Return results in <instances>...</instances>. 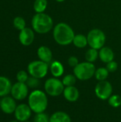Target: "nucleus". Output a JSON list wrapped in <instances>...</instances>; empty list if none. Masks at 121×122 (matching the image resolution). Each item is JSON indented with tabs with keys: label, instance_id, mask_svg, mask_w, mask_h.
I'll return each instance as SVG.
<instances>
[{
	"label": "nucleus",
	"instance_id": "obj_1",
	"mask_svg": "<svg viewBox=\"0 0 121 122\" xmlns=\"http://www.w3.org/2000/svg\"><path fill=\"white\" fill-rule=\"evenodd\" d=\"M53 36L58 44L61 46H67L73 43L75 33L68 24L60 22L53 28Z\"/></svg>",
	"mask_w": 121,
	"mask_h": 122
},
{
	"label": "nucleus",
	"instance_id": "obj_2",
	"mask_svg": "<svg viewBox=\"0 0 121 122\" xmlns=\"http://www.w3.org/2000/svg\"><path fill=\"white\" fill-rule=\"evenodd\" d=\"M28 104L35 114L44 112L48 107L47 94L40 89H34L29 94Z\"/></svg>",
	"mask_w": 121,
	"mask_h": 122
},
{
	"label": "nucleus",
	"instance_id": "obj_3",
	"mask_svg": "<svg viewBox=\"0 0 121 122\" xmlns=\"http://www.w3.org/2000/svg\"><path fill=\"white\" fill-rule=\"evenodd\" d=\"M31 26L34 31L44 34L49 32L53 29V21L48 14L44 12L36 13L32 18Z\"/></svg>",
	"mask_w": 121,
	"mask_h": 122
},
{
	"label": "nucleus",
	"instance_id": "obj_4",
	"mask_svg": "<svg viewBox=\"0 0 121 122\" xmlns=\"http://www.w3.org/2000/svg\"><path fill=\"white\" fill-rule=\"evenodd\" d=\"M96 70V66L93 63L84 61L79 63L73 68V74L78 80L87 81L94 76Z\"/></svg>",
	"mask_w": 121,
	"mask_h": 122
},
{
	"label": "nucleus",
	"instance_id": "obj_5",
	"mask_svg": "<svg viewBox=\"0 0 121 122\" xmlns=\"http://www.w3.org/2000/svg\"><path fill=\"white\" fill-rule=\"evenodd\" d=\"M48 64L44 62L41 60H36L30 62L27 66V71L31 76L43 79L44 78L48 71Z\"/></svg>",
	"mask_w": 121,
	"mask_h": 122
},
{
	"label": "nucleus",
	"instance_id": "obj_6",
	"mask_svg": "<svg viewBox=\"0 0 121 122\" xmlns=\"http://www.w3.org/2000/svg\"><path fill=\"white\" fill-rule=\"evenodd\" d=\"M88 44L91 48L97 50L104 46L106 36L105 33L100 29H93L87 34Z\"/></svg>",
	"mask_w": 121,
	"mask_h": 122
},
{
	"label": "nucleus",
	"instance_id": "obj_7",
	"mask_svg": "<svg viewBox=\"0 0 121 122\" xmlns=\"http://www.w3.org/2000/svg\"><path fill=\"white\" fill-rule=\"evenodd\" d=\"M64 89L65 86L62 81L56 77L49 78L44 83V91L46 94L53 97L61 95Z\"/></svg>",
	"mask_w": 121,
	"mask_h": 122
},
{
	"label": "nucleus",
	"instance_id": "obj_8",
	"mask_svg": "<svg viewBox=\"0 0 121 122\" xmlns=\"http://www.w3.org/2000/svg\"><path fill=\"white\" fill-rule=\"evenodd\" d=\"M96 96L101 100H108L113 94L112 84L107 80L98 81L95 86Z\"/></svg>",
	"mask_w": 121,
	"mask_h": 122
},
{
	"label": "nucleus",
	"instance_id": "obj_9",
	"mask_svg": "<svg viewBox=\"0 0 121 122\" xmlns=\"http://www.w3.org/2000/svg\"><path fill=\"white\" fill-rule=\"evenodd\" d=\"M10 94L16 101H22L29 97V87L26 83L17 81L12 84Z\"/></svg>",
	"mask_w": 121,
	"mask_h": 122
},
{
	"label": "nucleus",
	"instance_id": "obj_10",
	"mask_svg": "<svg viewBox=\"0 0 121 122\" xmlns=\"http://www.w3.org/2000/svg\"><path fill=\"white\" fill-rule=\"evenodd\" d=\"M32 112L29 104H20L17 105L14 114L16 120L19 122H24L29 121L31 117Z\"/></svg>",
	"mask_w": 121,
	"mask_h": 122
},
{
	"label": "nucleus",
	"instance_id": "obj_11",
	"mask_svg": "<svg viewBox=\"0 0 121 122\" xmlns=\"http://www.w3.org/2000/svg\"><path fill=\"white\" fill-rule=\"evenodd\" d=\"M17 107L16 100L11 96H6L1 97L0 109L1 112L6 114H14L15 109Z\"/></svg>",
	"mask_w": 121,
	"mask_h": 122
},
{
	"label": "nucleus",
	"instance_id": "obj_12",
	"mask_svg": "<svg viewBox=\"0 0 121 122\" xmlns=\"http://www.w3.org/2000/svg\"><path fill=\"white\" fill-rule=\"evenodd\" d=\"M35 38L34 30L31 28L26 27L24 29L20 31L19 35V39L21 44L24 46H29L31 45Z\"/></svg>",
	"mask_w": 121,
	"mask_h": 122
},
{
	"label": "nucleus",
	"instance_id": "obj_13",
	"mask_svg": "<svg viewBox=\"0 0 121 122\" xmlns=\"http://www.w3.org/2000/svg\"><path fill=\"white\" fill-rule=\"evenodd\" d=\"M63 94L66 100H67L69 102H76L80 96L79 91L75 86L65 87Z\"/></svg>",
	"mask_w": 121,
	"mask_h": 122
},
{
	"label": "nucleus",
	"instance_id": "obj_14",
	"mask_svg": "<svg viewBox=\"0 0 121 122\" xmlns=\"http://www.w3.org/2000/svg\"><path fill=\"white\" fill-rule=\"evenodd\" d=\"M37 56L39 60L49 64L52 61L53 54L51 50L46 46H41L37 50Z\"/></svg>",
	"mask_w": 121,
	"mask_h": 122
},
{
	"label": "nucleus",
	"instance_id": "obj_15",
	"mask_svg": "<svg viewBox=\"0 0 121 122\" xmlns=\"http://www.w3.org/2000/svg\"><path fill=\"white\" fill-rule=\"evenodd\" d=\"M99 50L100 51H98V57L100 58L101 61L107 64L110 61H113L115 54L111 48L108 46H103Z\"/></svg>",
	"mask_w": 121,
	"mask_h": 122
},
{
	"label": "nucleus",
	"instance_id": "obj_16",
	"mask_svg": "<svg viewBox=\"0 0 121 122\" xmlns=\"http://www.w3.org/2000/svg\"><path fill=\"white\" fill-rule=\"evenodd\" d=\"M12 84L9 79L0 76V97L8 96L11 93Z\"/></svg>",
	"mask_w": 121,
	"mask_h": 122
},
{
	"label": "nucleus",
	"instance_id": "obj_17",
	"mask_svg": "<svg viewBox=\"0 0 121 122\" xmlns=\"http://www.w3.org/2000/svg\"><path fill=\"white\" fill-rule=\"evenodd\" d=\"M50 71L53 77L58 78L61 76L64 73V67L63 64L58 61H53L49 66Z\"/></svg>",
	"mask_w": 121,
	"mask_h": 122
},
{
	"label": "nucleus",
	"instance_id": "obj_18",
	"mask_svg": "<svg viewBox=\"0 0 121 122\" xmlns=\"http://www.w3.org/2000/svg\"><path fill=\"white\" fill-rule=\"evenodd\" d=\"M50 122H71L70 116L61 111L56 112L50 117Z\"/></svg>",
	"mask_w": 121,
	"mask_h": 122
},
{
	"label": "nucleus",
	"instance_id": "obj_19",
	"mask_svg": "<svg viewBox=\"0 0 121 122\" xmlns=\"http://www.w3.org/2000/svg\"><path fill=\"white\" fill-rule=\"evenodd\" d=\"M73 44L78 49L85 48L87 45H88L87 36H85L84 34H76L73 40Z\"/></svg>",
	"mask_w": 121,
	"mask_h": 122
},
{
	"label": "nucleus",
	"instance_id": "obj_20",
	"mask_svg": "<svg viewBox=\"0 0 121 122\" xmlns=\"http://www.w3.org/2000/svg\"><path fill=\"white\" fill-rule=\"evenodd\" d=\"M109 71L106 69V67H100L97 69L95 71L94 76L96 80L98 81H105L108 79L109 76Z\"/></svg>",
	"mask_w": 121,
	"mask_h": 122
},
{
	"label": "nucleus",
	"instance_id": "obj_21",
	"mask_svg": "<svg viewBox=\"0 0 121 122\" xmlns=\"http://www.w3.org/2000/svg\"><path fill=\"white\" fill-rule=\"evenodd\" d=\"M98 57V50L96 49H93V48H90L89 49H88L85 54V59L86 61L91 62V63H93L94 61H96Z\"/></svg>",
	"mask_w": 121,
	"mask_h": 122
},
{
	"label": "nucleus",
	"instance_id": "obj_22",
	"mask_svg": "<svg viewBox=\"0 0 121 122\" xmlns=\"http://www.w3.org/2000/svg\"><path fill=\"white\" fill-rule=\"evenodd\" d=\"M48 5L47 0H35L34 3V9L36 13H44Z\"/></svg>",
	"mask_w": 121,
	"mask_h": 122
},
{
	"label": "nucleus",
	"instance_id": "obj_23",
	"mask_svg": "<svg viewBox=\"0 0 121 122\" xmlns=\"http://www.w3.org/2000/svg\"><path fill=\"white\" fill-rule=\"evenodd\" d=\"M76 80H77V78L76 77V76L74 74H67L63 76V78L61 81H62L64 86L66 87V86H75V84L76 83Z\"/></svg>",
	"mask_w": 121,
	"mask_h": 122
},
{
	"label": "nucleus",
	"instance_id": "obj_24",
	"mask_svg": "<svg viewBox=\"0 0 121 122\" xmlns=\"http://www.w3.org/2000/svg\"><path fill=\"white\" fill-rule=\"evenodd\" d=\"M108 101L110 106L113 108H118L121 106V97L118 94H112Z\"/></svg>",
	"mask_w": 121,
	"mask_h": 122
},
{
	"label": "nucleus",
	"instance_id": "obj_25",
	"mask_svg": "<svg viewBox=\"0 0 121 122\" xmlns=\"http://www.w3.org/2000/svg\"><path fill=\"white\" fill-rule=\"evenodd\" d=\"M13 24H14V26L19 31L26 28V21L21 16L15 17L13 21Z\"/></svg>",
	"mask_w": 121,
	"mask_h": 122
},
{
	"label": "nucleus",
	"instance_id": "obj_26",
	"mask_svg": "<svg viewBox=\"0 0 121 122\" xmlns=\"http://www.w3.org/2000/svg\"><path fill=\"white\" fill-rule=\"evenodd\" d=\"M26 84L29 88L36 89L40 85V81H39V79H37V78H35V77L30 76L29 77L28 80L26 81Z\"/></svg>",
	"mask_w": 121,
	"mask_h": 122
},
{
	"label": "nucleus",
	"instance_id": "obj_27",
	"mask_svg": "<svg viewBox=\"0 0 121 122\" xmlns=\"http://www.w3.org/2000/svg\"><path fill=\"white\" fill-rule=\"evenodd\" d=\"M34 122H50V117H48L44 112L36 114Z\"/></svg>",
	"mask_w": 121,
	"mask_h": 122
},
{
	"label": "nucleus",
	"instance_id": "obj_28",
	"mask_svg": "<svg viewBox=\"0 0 121 122\" xmlns=\"http://www.w3.org/2000/svg\"><path fill=\"white\" fill-rule=\"evenodd\" d=\"M29 73L26 72L24 70H21L19 71L17 74H16V80L19 82H22V83H26V81L29 79Z\"/></svg>",
	"mask_w": 121,
	"mask_h": 122
},
{
	"label": "nucleus",
	"instance_id": "obj_29",
	"mask_svg": "<svg viewBox=\"0 0 121 122\" xmlns=\"http://www.w3.org/2000/svg\"><path fill=\"white\" fill-rule=\"evenodd\" d=\"M118 65L117 62L115 61H110L109 63L106 64V69H108V71L110 73L115 72L118 69Z\"/></svg>",
	"mask_w": 121,
	"mask_h": 122
},
{
	"label": "nucleus",
	"instance_id": "obj_30",
	"mask_svg": "<svg viewBox=\"0 0 121 122\" xmlns=\"http://www.w3.org/2000/svg\"><path fill=\"white\" fill-rule=\"evenodd\" d=\"M79 64L78 61V59L75 56H71L68 59V64L73 68H75L78 64Z\"/></svg>",
	"mask_w": 121,
	"mask_h": 122
},
{
	"label": "nucleus",
	"instance_id": "obj_31",
	"mask_svg": "<svg viewBox=\"0 0 121 122\" xmlns=\"http://www.w3.org/2000/svg\"><path fill=\"white\" fill-rule=\"evenodd\" d=\"M57 2H59V3H61V2H63L64 1H66V0H56Z\"/></svg>",
	"mask_w": 121,
	"mask_h": 122
},
{
	"label": "nucleus",
	"instance_id": "obj_32",
	"mask_svg": "<svg viewBox=\"0 0 121 122\" xmlns=\"http://www.w3.org/2000/svg\"><path fill=\"white\" fill-rule=\"evenodd\" d=\"M19 122L17 120H12V121H11V122Z\"/></svg>",
	"mask_w": 121,
	"mask_h": 122
},
{
	"label": "nucleus",
	"instance_id": "obj_33",
	"mask_svg": "<svg viewBox=\"0 0 121 122\" xmlns=\"http://www.w3.org/2000/svg\"><path fill=\"white\" fill-rule=\"evenodd\" d=\"M1 97H0V105H1Z\"/></svg>",
	"mask_w": 121,
	"mask_h": 122
},
{
	"label": "nucleus",
	"instance_id": "obj_34",
	"mask_svg": "<svg viewBox=\"0 0 121 122\" xmlns=\"http://www.w3.org/2000/svg\"><path fill=\"white\" fill-rule=\"evenodd\" d=\"M29 122V121H26V122Z\"/></svg>",
	"mask_w": 121,
	"mask_h": 122
}]
</instances>
